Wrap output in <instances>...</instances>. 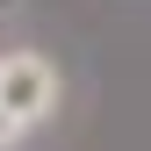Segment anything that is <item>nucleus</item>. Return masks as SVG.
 I'll return each mask as SVG.
<instances>
[{
    "mask_svg": "<svg viewBox=\"0 0 151 151\" xmlns=\"http://www.w3.org/2000/svg\"><path fill=\"white\" fill-rule=\"evenodd\" d=\"M22 137H29V122H14L7 108H0V151H14V144H22Z\"/></svg>",
    "mask_w": 151,
    "mask_h": 151,
    "instance_id": "2",
    "label": "nucleus"
},
{
    "mask_svg": "<svg viewBox=\"0 0 151 151\" xmlns=\"http://www.w3.org/2000/svg\"><path fill=\"white\" fill-rule=\"evenodd\" d=\"M0 108L14 122H29V129L43 115H58V65L43 50H7L0 58Z\"/></svg>",
    "mask_w": 151,
    "mask_h": 151,
    "instance_id": "1",
    "label": "nucleus"
}]
</instances>
